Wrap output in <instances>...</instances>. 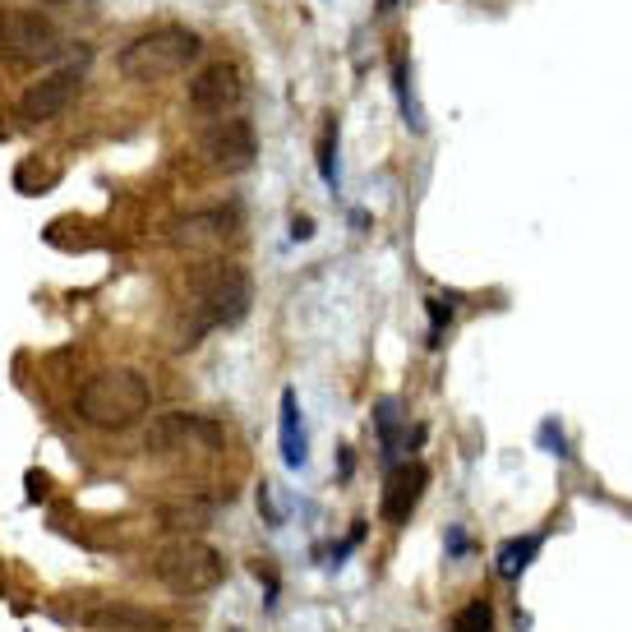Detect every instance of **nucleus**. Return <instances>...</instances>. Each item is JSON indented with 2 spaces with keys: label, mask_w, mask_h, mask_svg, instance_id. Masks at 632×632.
<instances>
[{
  "label": "nucleus",
  "mask_w": 632,
  "mask_h": 632,
  "mask_svg": "<svg viewBox=\"0 0 632 632\" xmlns=\"http://www.w3.org/2000/svg\"><path fill=\"white\" fill-rule=\"evenodd\" d=\"M379 434H383V443H393V434H397V402L379 406Z\"/></svg>",
  "instance_id": "nucleus-20"
},
{
  "label": "nucleus",
  "mask_w": 632,
  "mask_h": 632,
  "mask_svg": "<svg viewBox=\"0 0 632 632\" xmlns=\"http://www.w3.org/2000/svg\"><path fill=\"white\" fill-rule=\"evenodd\" d=\"M0 51L14 60H56L65 51L60 28L33 10H0Z\"/></svg>",
  "instance_id": "nucleus-6"
},
{
  "label": "nucleus",
  "mask_w": 632,
  "mask_h": 632,
  "mask_svg": "<svg viewBox=\"0 0 632 632\" xmlns=\"http://www.w3.org/2000/svg\"><path fill=\"white\" fill-rule=\"evenodd\" d=\"M425 485H430V471L420 462H406L393 471V480H388V489H383V522L402 526L406 517L416 513L420 494H425Z\"/></svg>",
  "instance_id": "nucleus-11"
},
{
  "label": "nucleus",
  "mask_w": 632,
  "mask_h": 632,
  "mask_svg": "<svg viewBox=\"0 0 632 632\" xmlns=\"http://www.w3.org/2000/svg\"><path fill=\"white\" fill-rule=\"evenodd\" d=\"M79 623L88 628H102V632H167L171 623L162 614H148V609H134V605H97V609H79L74 614Z\"/></svg>",
  "instance_id": "nucleus-12"
},
{
  "label": "nucleus",
  "mask_w": 632,
  "mask_h": 632,
  "mask_svg": "<svg viewBox=\"0 0 632 632\" xmlns=\"http://www.w3.org/2000/svg\"><path fill=\"white\" fill-rule=\"evenodd\" d=\"M199 153L208 167L217 171H245L254 167V157H259V139H254V125L250 120H217V125H208V130L199 134Z\"/></svg>",
  "instance_id": "nucleus-8"
},
{
  "label": "nucleus",
  "mask_w": 632,
  "mask_h": 632,
  "mask_svg": "<svg viewBox=\"0 0 632 632\" xmlns=\"http://www.w3.org/2000/svg\"><path fill=\"white\" fill-rule=\"evenodd\" d=\"M79 93H84V74L74 70V65L47 74V79H37V84L24 88V97H19V120L24 125H47V120L65 116Z\"/></svg>",
  "instance_id": "nucleus-9"
},
{
  "label": "nucleus",
  "mask_w": 632,
  "mask_h": 632,
  "mask_svg": "<svg viewBox=\"0 0 632 632\" xmlns=\"http://www.w3.org/2000/svg\"><path fill=\"white\" fill-rule=\"evenodd\" d=\"M540 439H545V443H549L545 453H559V457H568V448H563V434H559V430H554V425H540Z\"/></svg>",
  "instance_id": "nucleus-21"
},
{
  "label": "nucleus",
  "mask_w": 632,
  "mask_h": 632,
  "mask_svg": "<svg viewBox=\"0 0 632 632\" xmlns=\"http://www.w3.org/2000/svg\"><path fill=\"white\" fill-rule=\"evenodd\" d=\"M171 245L176 250H194V254H213L222 250L227 240L240 236V213L236 208H199V213H185L171 222Z\"/></svg>",
  "instance_id": "nucleus-7"
},
{
  "label": "nucleus",
  "mask_w": 632,
  "mask_h": 632,
  "mask_svg": "<svg viewBox=\"0 0 632 632\" xmlns=\"http://www.w3.org/2000/svg\"><path fill=\"white\" fill-rule=\"evenodd\" d=\"M448 319H453V305H443V296H434L430 300V342H439V337H443Z\"/></svg>",
  "instance_id": "nucleus-19"
},
{
  "label": "nucleus",
  "mask_w": 632,
  "mask_h": 632,
  "mask_svg": "<svg viewBox=\"0 0 632 632\" xmlns=\"http://www.w3.org/2000/svg\"><path fill=\"white\" fill-rule=\"evenodd\" d=\"M153 577L176 596H203L213 591L222 577H227V559L217 554L213 545H199V540H176L153 559Z\"/></svg>",
  "instance_id": "nucleus-4"
},
{
  "label": "nucleus",
  "mask_w": 632,
  "mask_h": 632,
  "mask_svg": "<svg viewBox=\"0 0 632 632\" xmlns=\"http://www.w3.org/2000/svg\"><path fill=\"white\" fill-rule=\"evenodd\" d=\"M162 526H171V531H203V526H213V503H203V499L167 503L162 508Z\"/></svg>",
  "instance_id": "nucleus-14"
},
{
  "label": "nucleus",
  "mask_w": 632,
  "mask_h": 632,
  "mask_svg": "<svg viewBox=\"0 0 632 632\" xmlns=\"http://www.w3.org/2000/svg\"><path fill=\"white\" fill-rule=\"evenodd\" d=\"M240 97H245V79L231 60H217L190 79V107L203 116H227L231 107H240Z\"/></svg>",
  "instance_id": "nucleus-10"
},
{
  "label": "nucleus",
  "mask_w": 632,
  "mask_h": 632,
  "mask_svg": "<svg viewBox=\"0 0 632 632\" xmlns=\"http://www.w3.org/2000/svg\"><path fill=\"white\" fill-rule=\"evenodd\" d=\"M393 79H397V102H402V116L411 130H425V120H420V102L416 93H411V70H406V60H397L393 65Z\"/></svg>",
  "instance_id": "nucleus-17"
},
{
  "label": "nucleus",
  "mask_w": 632,
  "mask_h": 632,
  "mask_svg": "<svg viewBox=\"0 0 632 632\" xmlns=\"http://www.w3.org/2000/svg\"><path fill=\"white\" fill-rule=\"evenodd\" d=\"M319 171H323V180L337 190V120L323 130V148H319Z\"/></svg>",
  "instance_id": "nucleus-18"
},
{
  "label": "nucleus",
  "mask_w": 632,
  "mask_h": 632,
  "mask_svg": "<svg viewBox=\"0 0 632 632\" xmlns=\"http://www.w3.org/2000/svg\"><path fill=\"white\" fill-rule=\"evenodd\" d=\"M227 430L222 420L199 416V411H162V416L148 420L144 430V448L157 457L167 453H222Z\"/></svg>",
  "instance_id": "nucleus-5"
},
{
  "label": "nucleus",
  "mask_w": 632,
  "mask_h": 632,
  "mask_svg": "<svg viewBox=\"0 0 632 632\" xmlns=\"http://www.w3.org/2000/svg\"><path fill=\"white\" fill-rule=\"evenodd\" d=\"M291 236H296V240H310V236H314V227L305 222V217H300V222H291Z\"/></svg>",
  "instance_id": "nucleus-22"
},
{
  "label": "nucleus",
  "mask_w": 632,
  "mask_h": 632,
  "mask_svg": "<svg viewBox=\"0 0 632 632\" xmlns=\"http://www.w3.org/2000/svg\"><path fill=\"white\" fill-rule=\"evenodd\" d=\"M393 5H397V0H379V10H393Z\"/></svg>",
  "instance_id": "nucleus-23"
},
{
  "label": "nucleus",
  "mask_w": 632,
  "mask_h": 632,
  "mask_svg": "<svg viewBox=\"0 0 632 632\" xmlns=\"http://www.w3.org/2000/svg\"><path fill=\"white\" fill-rule=\"evenodd\" d=\"M199 51H203L199 33H190V28H180V24H162V28H148V33L130 37L120 47L116 65L125 79L148 84V79H167V74L185 70Z\"/></svg>",
  "instance_id": "nucleus-3"
},
{
  "label": "nucleus",
  "mask_w": 632,
  "mask_h": 632,
  "mask_svg": "<svg viewBox=\"0 0 632 632\" xmlns=\"http://www.w3.org/2000/svg\"><path fill=\"white\" fill-rule=\"evenodd\" d=\"M190 291H194V319L180 337V346H194L208 328H231L250 314V273L240 263L227 259H213V263H199L190 273Z\"/></svg>",
  "instance_id": "nucleus-1"
},
{
  "label": "nucleus",
  "mask_w": 632,
  "mask_h": 632,
  "mask_svg": "<svg viewBox=\"0 0 632 632\" xmlns=\"http://www.w3.org/2000/svg\"><path fill=\"white\" fill-rule=\"evenodd\" d=\"M153 406V383L139 370H102L79 393V420L93 430H125Z\"/></svg>",
  "instance_id": "nucleus-2"
},
{
  "label": "nucleus",
  "mask_w": 632,
  "mask_h": 632,
  "mask_svg": "<svg viewBox=\"0 0 632 632\" xmlns=\"http://www.w3.org/2000/svg\"><path fill=\"white\" fill-rule=\"evenodd\" d=\"M448 632H494V609L485 600H471L448 619Z\"/></svg>",
  "instance_id": "nucleus-16"
},
{
  "label": "nucleus",
  "mask_w": 632,
  "mask_h": 632,
  "mask_svg": "<svg viewBox=\"0 0 632 632\" xmlns=\"http://www.w3.org/2000/svg\"><path fill=\"white\" fill-rule=\"evenodd\" d=\"M540 554V536H517L508 540V545L499 549V573L513 582V577H522L526 568H531V559Z\"/></svg>",
  "instance_id": "nucleus-15"
},
{
  "label": "nucleus",
  "mask_w": 632,
  "mask_h": 632,
  "mask_svg": "<svg viewBox=\"0 0 632 632\" xmlns=\"http://www.w3.org/2000/svg\"><path fill=\"white\" fill-rule=\"evenodd\" d=\"M305 420H300V397L282 393V462L287 466H305Z\"/></svg>",
  "instance_id": "nucleus-13"
},
{
  "label": "nucleus",
  "mask_w": 632,
  "mask_h": 632,
  "mask_svg": "<svg viewBox=\"0 0 632 632\" xmlns=\"http://www.w3.org/2000/svg\"><path fill=\"white\" fill-rule=\"evenodd\" d=\"M47 5H60V0H47Z\"/></svg>",
  "instance_id": "nucleus-24"
}]
</instances>
